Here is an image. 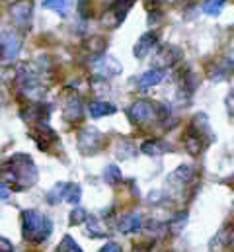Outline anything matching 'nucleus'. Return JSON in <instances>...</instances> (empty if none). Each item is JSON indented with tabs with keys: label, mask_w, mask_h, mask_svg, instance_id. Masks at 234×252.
Wrapping results in <instances>:
<instances>
[{
	"label": "nucleus",
	"mask_w": 234,
	"mask_h": 252,
	"mask_svg": "<svg viewBox=\"0 0 234 252\" xmlns=\"http://www.w3.org/2000/svg\"><path fill=\"white\" fill-rule=\"evenodd\" d=\"M0 178L10 189H28L37 182L39 176L35 162L28 155L20 153V155H12L2 162Z\"/></svg>",
	"instance_id": "obj_1"
},
{
	"label": "nucleus",
	"mask_w": 234,
	"mask_h": 252,
	"mask_svg": "<svg viewBox=\"0 0 234 252\" xmlns=\"http://www.w3.org/2000/svg\"><path fill=\"white\" fill-rule=\"evenodd\" d=\"M53 231V221L37 209H26L22 213V235L26 241L39 245Z\"/></svg>",
	"instance_id": "obj_2"
},
{
	"label": "nucleus",
	"mask_w": 234,
	"mask_h": 252,
	"mask_svg": "<svg viewBox=\"0 0 234 252\" xmlns=\"http://www.w3.org/2000/svg\"><path fill=\"white\" fill-rule=\"evenodd\" d=\"M127 118H129L133 124L143 126V124H148V122H152L154 118H158V108H156L152 102H148V100H139V102H135V104L127 110Z\"/></svg>",
	"instance_id": "obj_3"
},
{
	"label": "nucleus",
	"mask_w": 234,
	"mask_h": 252,
	"mask_svg": "<svg viewBox=\"0 0 234 252\" xmlns=\"http://www.w3.org/2000/svg\"><path fill=\"white\" fill-rule=\"evenodd\" d=\"M104 147V135L94 127H84L78 133V149L82 155H94Z\"/></svg>",
	"instance_id": "obj_4"
},
{
	"label": "nucleus",
	"mask_w": 234,
	"mask_h": 252,
	"mask_svg": "<svg viewBox=\"0 0 234 252\" xmlns=\"http://www.w3.org/2000/svg\"><path fill=\"white\" fill-rule=\"evenodd\" d=\"M8 14L18 28H29L31 18H33V2L31 0H18V2L10 4Z\"/></svg>",
	"instance_id": "obj_5"
},
{
	"label": "nucleus",
	"mask_w": 234,
	"mask_h": 252,
	"mask_svg": "<svg viewBox=\"0 0 234 252\" xmlns=\"http://www.w3.org/2000/svg\"><path fill=\"white\" fill-rule=\"evenodd\" d=\"M135 2H137V0H114L112 8H110L108 14L104 16V24H106L108 28H117V26H121V24L125 22V18H127V14H129V10L133 8Z\"/></svg>",
	"instance_id": "obj_6"
},
{
	"label": "nucleus",
	"mask_w": 234,
	"mask_h": 252,
	"mask_svg": "<svg viewBox=\"0 0 234 252\" xmlns=\"http://www.w3.org/2000/svg\"><path fill=\"white\" fill-rule=\"evenodd\" d=\"M29 135L35 139V143H37V147H39L41 151H49V147L58 141L57 133L47 126L45 122H37L35 127L29 131Z\"/></svg>",
	"instance_id": "obj_7"
},
{
	"label": "nucleus",
	"mask_w": 234,
	"mask_h": 252,
	"mask_svg": "<svg viewBox=\"0 0 234 252\" xmlns=\"http://www.w3.org/2000/svg\"><path fill=\"white\" fill-rule=\"evenodd\" d=\"M92 70L96 76L100 78H114L121 72V64L117 63L114 57H106V55H100L94 59L92 63Z\"/></svg>",
	"instance_id": "obj_8"
},
{
	"label": "nucleus",
	"mask_w": 234,
	"mask_h": 252,
	"mask_svg": "<svg viewBox=\"0 0 234 252\" xmlns=\"http://www.w3.org/2000/svg\"><path fill=\"white\" fill-rule=\"evenodd\" d=\"M22 47V37L16 32H4L0 35V49H2V59L12 61L18 57Z\"/></svg>",
	"instance_id": "obj_9"
},
{
	"label": "nucleus",
	"mask_w": 234,
	"mask_h": 252,
	"mask_svg": "<svg viewBox=\"0 0 234 252\" xmlns=\"http://www.w3.org/2000/svg\"><path fill=\"white\" fill-rule=\"evenodd\" d=\"M158 41H160V35H158L156 32H146V33H143V35L139 37V41L135 43V47H133V55H135L137 59L148 57V55L156 49Z\"/></svg>",
	"instance_id": "obj_10"
},
{
	"label": "nucleus",
	"mask_w": 234,
	"mask_h": 252,
	"mask_svg": "<svg viewBox=\"0 0 234 252\" xmlns=\"http://www.w3.org/2000/svg\"><path fill=\"white\" fill-rule=\"evenodd\" d=\"M141 225H143L141 213H139V211H133V213L123 215V217L117 221V231L123 233V235H129V233H137V231H141Z\"/></svg>",
	"instance_id": "obj_11"
},
{
	"label": "nucleus",
	"mask_w": 234,
	"mask_h": 252,
	"mask_svg": "<svg viewBox=\"0 0 234 252\" xmlns=\"http://www.w3.org/2000/svg\"><path fill=\"white\" fill-rule=\"evenodd\" d=\"M62 114H64V120H66V122H70V124L78 122V120L82 118V100H80L76 94L68 96V98L64 100Z\"/></svg>",
	"instance_id": "obj_12"
},
{
	"label": "nucleus",
	"mask_w": 234,
	"mask_h": 252,
	"mask_svg": "<svg viewBox=\"0 0 234 252\" xmlns=\"http://www.w3.org/2000/svg\"><path fill=\"white\" fill-rule=\"evenodd\" d=\"M164 78H166V68H162V66L160 68H150V70H146L139 76V86L141 88H150V86L160 84Z\"/></svg>",
	"instance_id": "obj_13"
},
{
	"label": "nucleus",
	"mask_w": 234,
	"mask_h": 252,
	"mask_svg": "<svg viewBox=\"0 0 234 252\" xmlns=\"http://www.w3.org/2000/svg\"><path fill=\"white\" fill-rule=\"evenodd\" d=\"M170 149H172V145L162 141V139H148V141H145L141 145V151L145 155H148V157H160V155L168 153Z\"/></svg>",
	"instance_id": "obj_14"
},
{
	"label": "nucleus",
	"mask_w": 234,
	"mask_h": 252,
	"mask_svg": "<svg viewBox=\"0 0 234 252\" xmlns=\"http://www.w3.org/2000/svg\"><path fill=\"white\" fill-rule=\"evenodd\" d=\"M181 59V51L174 47V45H164L160 51H158V57H156V63L162 64L164 66H172L174 63H177Z\"/></svg>",
	"instance_id": "obj_15"
},
{
	"label": "nucleus",
	"mask_w": 234,
	"mask_h": 252,
	"mask_svg": "<svg viewBox=\"0 0 234 252\" xmlns=\"http://www.w3.org/2000/svg\"><path fill=\"white\" fill-rule=\"evenodd\" d=\"M117 108L114 104H110V102H102V100H98V102H92L90 106H88V114L94 118V120H100V118H106V116H112V114H116Z\"/></svg>",
	"instance_id": "obj_16"
},
{
	"label": "nucleus",
	"mask_w": 234,
	"mask_h": 252,
	"mask_svg": "<svg viewBox=\"0 0 234 252\" xmlns=\"http://www.w3.org/2000/svg\"><path fill=\"white\" fill-rule=\"evenodd\" d=\"M43 6L47 10L57 12L58 16H68L70 10L74 8V0H43Z\"/></svg>",
	"instance_id": "obj_17"
},
{
	"label": "nucleus",
	"mask_w": 234,
	"mask_h": 252,
	"mask_svg": "<svg viewBox=\"0 0 234 252\" xmlns=\"http://www.w3.org/2000/svg\"><path fill=\"white\" fill-rule=\"evenodd\" d=\"M193 178V168L189 164H181L174 170V174L168 178L170 182H177V184H187Z\"/></svg>",
	"instance_id": "obj_18"
},
{
	"label": "nucleus",
	"mask_w": 234,
	"mask_h": 252,
	"mask_svg": "<svg viewBox=\"0 0 234 252\" xmlns=\"http://www.w3.org/2000/svg\"><path fill=\"white\" fill-rule=\"evenodd\" d=\"M121 172H119V168H117L116 164H108L106 166V170H104V182L106 184H110V186H117L119 182H121Z\"/></svg>",
	"instance_id": "obj_19"
},
{
	"label": "nucleus",
	"mask_w": 234,
	"mask_h": 252,
	"mask_svg": "<svg viewBox=\"0 0 234 252\" xmlns=\"http://www.w3.org/2000/svg\"><path fill=\"white\" fill-rule=\"evenodd\" d=\"M86 227L92 237H106V229L102 227V221L98 217H86Z\"/></svg>",
	"instance_id": "obj_20"
},
{
	"label": "nucleus",
	"mask_w": 234,
	"mask_h": 252,
	"mask_svg": "<svg viewBox=\"0 0 234 252\" xmlns=\"http://www.w3.org/2000/svg\"><path fill=\"white\" fill-rule=\"evenodd\" d=\"M80 195H82V189L78 188V186H74V184H66V186H64V201H66V203L78 205Z\"/></svg>",
	"instance_id": "obj_21"
},
{
	"label": "nucleus",
	"mask_w": 234,
	"mask_h": 252,
	"mask_svg": "<svg viewBox=\"0 0 234 252\" xmlns=\"http://www.w3.org/2000/svg\"><path fill=\"white\" fill-rule=\"evenodd\" d=\"M57 251L58 252H82V249L78 247V243H76L70 235H64V239L58 243Z\"/></svg>",
	"instance_id": "obj_22"
},
{
	"label": "nucleus",
	"mask_w": 234,
	"mask_h": 252,
	"mask_svg": "<svg viewBox=\"0 0 234 252\" xmlns=\"http://www.w3.org/2000/svg\"><path fill=\"white\" fill-rule=\"evenodd\" d=\"M225 6V0H205L203 4V12L209 14V16H219L221 10Z\"/></svg>",
	"instance_id": "obj_23"
},
{
	"label": "nucleus",
	"mask_w": 234,
	"mask_h": 252,
	"mask_svg": "<svg viewBox=\"0 0 234 252\" xmlns=\"http://www.w3.org/2000/svg\"><path fill=\"white\" fill-rule=\"evenodd\" d=\"M64 186H66V184H57L55 188L47 193V201H49L51 205H57V203H60V201L64 199Z\"/></svg>",
	"instance_id": "obj_24"
},
{
	"label": "nucleus",
	"mask_w": 234,
	"mask_h": 252,
	"mask_svg": "<svg viewBox=\"0 0 234 252\" xmlns=\"http://www.w3.org/2000/svg\"><path fill=\"white\" fill-rule=\"evenodd\" d=\"M86 217H88V215H86V211H84V209H78V207H76V209H74V211L70 213V223H72V225L84 223V221H86Z\"/></svg>",
	"instance_id": "obj_25"
},
{
	"label": "nucleus",
	"mask_w": 234,
	"mask_h": 252,
	"mask_svg": "<svg viewBox=\"0 0 234 252\" xmlns=\"http://www.w3.org/2000/svg\"><path fill=\"white\" fill-rule=\"evenodd\" d=\"M185 221H187V213L183 211V213H177L174 217V221H172V231L177 233V231H181V227L185 225Z\"/></svg>",
	"instance_id": "obj_26"
},
{
	"label": "nucleus",
	"mask_w": 234,
	"mask_h": 252,
	"mask_svg": "<svg viewBox=\"0 0 234 252\" xmlns=\"http://www.w3.org/2000/svg\"><path fill=\"white\" fill-rule=\"evenodd\" d=\"M0 252H14V247L8 239H2L0 237Z\"/></svg>",
	"instance_id": "obj_27"
},
{
	"label": "nucleus",
	"mask_w": 234,
	"mask_h": 252,
	"mask_svg": "<svg viewBox=\"0 0 234 252\" xmlns=\"http://www.w3.org/2000/svg\"><path fill=\"white\" fill-rule=\"evenodd\" d=\"M100 252H121V247H119L117 243H108Z\"/></svg>",
	"instance_id": "obj_28"
},
{
	"label": "nucleus",
	"mask_w": 234,
	"mask_h": 252,
	"mask_svg": "<svg viewBox=\"0 0 234 252\" xmlns=\"http://www.w3.org/2000/svg\"><path fill=\"white\" fill-rule=\"evenodd\" d=\"M166 0H146V10H156L158 6H162Z\"/></svg>",
	"instance_id": "obj_29"
},
{
	"label": "nucleus",
	"mask_w": 234,
	"mask_h": 252,
	"mask_svg": "<svg viewBox=\"0 0 234 252\" xmlns=\"http://www.w3.org/2000/svg\"><path fill=\"white\" fill-rule=\"evenodd\" d=\"M8 197H10V188L4 182H0V199H8Z\"/></svg>",
	"instance_id": "obj_30"
}]
</instances>
